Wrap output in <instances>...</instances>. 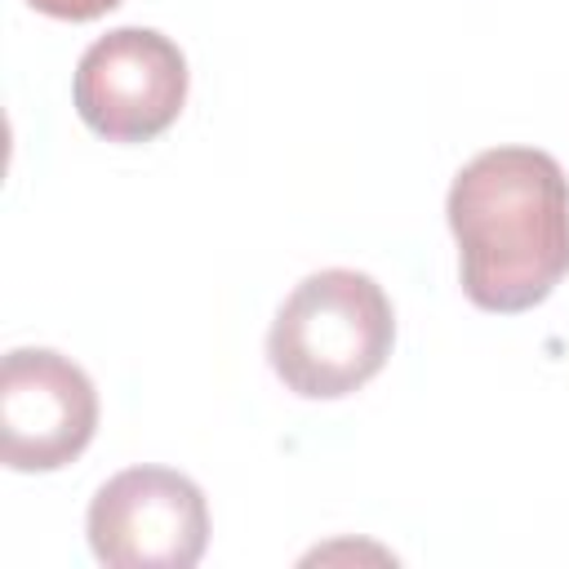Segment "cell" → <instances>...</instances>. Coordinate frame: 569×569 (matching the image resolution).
I'll return each mask as SVG.
<instances>
[{
  "label": "cell",
  "instance_id": "obj_3",
  "mask_svg": "<svg viewBox=\"0 0 569 569\" xmlns=\"http://www.w3.org/2000/svg\"><path fill=\"white\" fill-rule=\"evenodd\" d=\"M71 98L107 142H151L187 102V58L151 27H116L80 53Z\"/></svg>",
  "mask_w": 569,
  "mask_h": 569
},
{
  "label": "cell",
  "instance_id": "obj_5",
  "mask_svg": "<svg viewBox=\"0 0 569 569\" xmlns=\"http://www.w3.org/2000/svg\"><path fill=\"white\" fill-rule=\"evenodd\" d=\"M98 431L89 373L49 347H13L0 365V458L9 471H58Z\"/></svg>",
  "mask_w": 569,
  "mask_h": 569
},
{
  "label": "cell",
  "instance_id": "obj_1",
  "mask_svg": "<svg viewBox=\"0 0 569 569\" xmlns=\"http://www.w3.org/2000/svg\"><path fill=\"white\" fill-rule=\"evenodd\" d=\"M462 293L480 311H529L569 276V178L538 147H489L445 200Z\"/></svg>",
  "mask_w": 569,
  "mask_h": 569
},
{
  "label": "cell",
  "instance_id": "obj_6",
  "mask_svg": "<svg viewBox=\"0 0 569 569\" xmlns=\"http://www.w3.org/2000/svg\"><path fill=\"white\" fill-rule=\"evenodd\" d=\"M36 13H49V18H62V22H89V18H102L111 13L120 0H27Z\"/></svg>",
  "mask_w": 569,
  "mask_h": 569
},
{
  "label": "cell",
  "instance_id": "obj_4",
  "mask_svg": "<svg viewBox=\"0 0 569 569\" xmlns=\"http://www.w3.org/2000/svg\"><path fill=\"white\" fill-rule=\"evenodd\" d=\"M84 529L111 569H191L209 542V507L182 471L129 467L93 493Z\"/></svg>",
  "mask_w": 569,
  "mask_h": 569
},
{
  "label": "cell",
  "instance_id": "obj_2",
  "mask_svg": "<svg viewBox=\"0 0 569 569\" xmlns=\"http://www.w3.org/2000/svg\"><path fill=\"white\" fill-rule=\"evenodd\" d=\"M396 316L382 284L351 267H325L280 302L267 360L307 400H338L365 387L391 356Z\"/></svg>",
  "mask_w": 569,
  "mask_h": 569
}]
</instances>
